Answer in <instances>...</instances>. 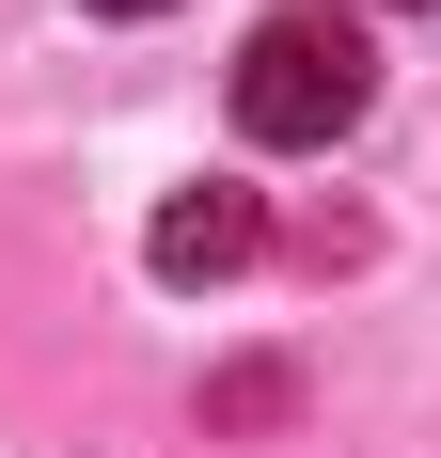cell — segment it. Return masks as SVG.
Masks as SVG:
<instances>
[{"instance_id": "cell-1", "label": "cell", "mask_w": 441, "mask_h": 458, "mask_svg": "<svg viewBox=\"0 0 441 458\" xmlns=\"http://www.w3.org/2000/svg\"><path fill=\"white\" fill-rule=\"evenodd\" d=\"M362 95H379V32H362V16H331V0H300V16H268V32L237 47V127L284 142V158L347 142Z\"/></svg>"}, {"instance_id": "cell-2", "label": "cell", "mask_w": 441, "mask_h": 458, "mask_svg": "<svg viewBox=\"0 0 441 458\" xmlns=\"http://www.w3.org/2000/svg\"><path fill=\"white\" fill-rule=\"evenodd\" d=\"M253 237H268V206L253 190H174V206H158V284H220V269H253Z\"/></svg>"}, {"instance_id": "cell-3", "label": "cell", "mask_w": 441, "mask_h": 458, "mask_svg": "<svg viewBox=\"0 0 441 458\" xmlns=\"http://www.w3.org/2000/svg\"><path fill=\"white\" fill-rule=\"evenodd\" d=\"M95 16H158V0H95Z\"/></svg>"}, {"instance_id": "cell-4", "label": "cell", "mask_w": 441, "mask_h": 458, "mask_svg": "<svg viewBox=\"0 0 441 458\" xmlns=\"http://www.w3.org/2000/svg\"><path fill=\"white\" fill-rule=\"evenodd\" d=\"M379 16H426V0H379Z\"/></svg>"}]
</instances>
